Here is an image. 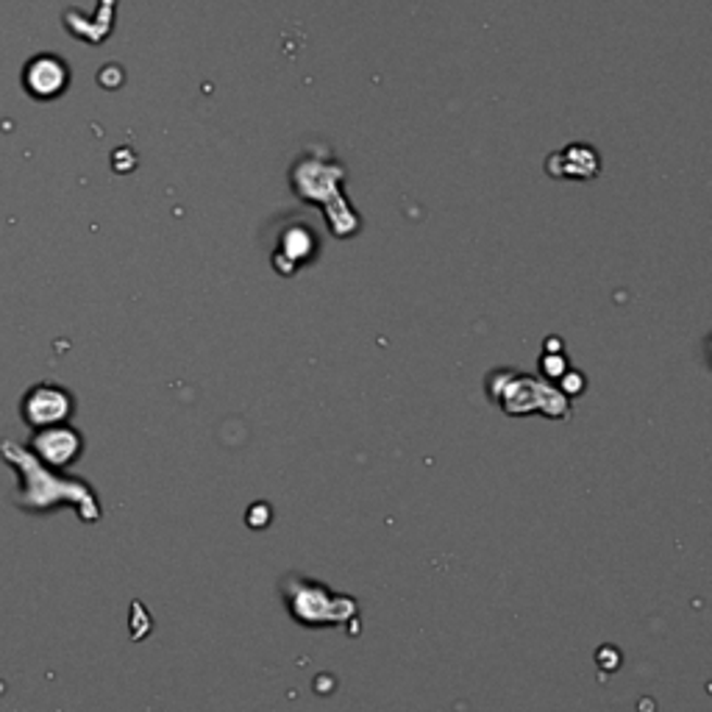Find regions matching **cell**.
<instances>
[{
  "mask_svg": "<svg viewBox=\"0 0 712 712\" xmlns=\"http://www.w3.org/2000/svg\"><path fill=\"white\" fill-rule=\"evenodd\" d=\"M70 70L64 59L53 57V53H39L23 70V87L37 101H53L67 89Z\"/></svg>",
  "mask_w": 712,
  "mask_h": 712,
  "instance_id": "1",
  "label": "cell"
}]
</instances>
